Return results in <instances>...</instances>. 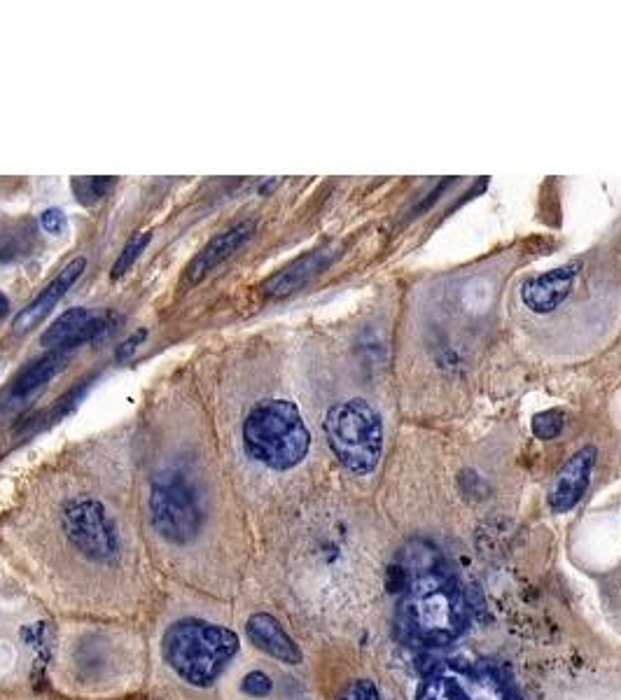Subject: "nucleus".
<instances>
[{
    "instance_id": "obj_1",
    "label": "nucleus",
    "mask_w": 621,
    "mask_h": 700,
    "mask_svg": "<svg viewBox=\"0 0 621 700\" xmlns=\"http://www.w3.org/2000/svg\"><path fill=\"white\" fill-rule=\"evenodd\" d=\"M407 586L397 607L400 637L418 647H446L467 630L470 607L463 586L428 539H411L397 560Z\"/></svg>"
},
{
    "instance_id": "obj_2",
    "label": "nucleus",
    "mask_w": 621,
    "mask_h": 700,
    "mask_svg": "<svg viewBox=\"0 0 621 700\" xmlns=\"http://www.w3.org/2000/svg\"><path fill=\"white\" fill-rule=\"evenodd\" d=\"M239 651V635L218 623L180 619L162 637L164 663L185 684L206 689L215 684Z\"/></svg>"
},
{
    "instance_id": "obj_3",
    "label": "nucleus",
    "mask_w": 621,
    "mask_h": 700,
    "mask_svg": "<svg viewBox=\"0 0 621 700\" xmlns=\"http://www.w3.org/2000/svg\"><path fill=\"white\" fill-rule=\"evenodd\" d=\"M243 448L260 465L285 472L306 458L311 432L295 402L262 399L243 420Z\"/></svg>"
},
{
    "instance_id": "obj_4",
    "label": "nucleus",
    "mask_w": 621,
    "mask_h": 700,
    "mask_svg": "<svg viewBox=\"0 0 621 700\" xmlns=\"http://www.w3.org/2000/svg\"><path fill=\"white\" fill-rule=\"evenodd\" d=\"M325 437L334 458L353 474H369L383 453V420L367 399L334 404L325 416Z\"/></svg>"
},
{
    "instance_id": "obj_5",
    "label": "nucleus",
    "mask_w": 621,
    "mask_h": 700,
    "mask_svg": "<svg viewBox=\"0 0 621 700\" xmlns=\"http://www.w3.org/2000/svg\"><path fill=\"white\" fill-rule=\"evenodd\" d=\"M416 700H523L488 661L444 658L425 670Z\"/></svg>"
},
{
    "instance_id": "obj_6",
    "label": "nucleus",
    "mask_w": 621,
    "mask_h": 700,
    "mask_svg": "<svg viewBox=\"0 0 621 700\" xmlns=\"http://www.w3.org/2000/svg\"><path fill=\"white\" fill-rule=\"evenodd\" d=\"M150 516L159 535L180 546L194 542L204 525L197 495L180 474H164L152 483Z\"/></svg>"
},
{
    "instance_id": "obj_7",
    "label": "nucleus",
    "mask_w": 621,
    "mask_h": 700,
    "mask_svg": "<svg viewBox=\"0 0 621 700\" xmlns=\"http://www.w3.org/2000/svg\"><path fill=\"white\" fill-rule=\"evenodd\" d=\"M64 530L82 556L96 563H110L120 551L113 518L94 497H75L64 507Z\"/></svg>"
},
{
    "instance_id": "obj_8",
    "label": "nucleus",
    "mask_w": 621,
    "mask_h": 700,
    "mask_svg": "<svg viewBox=\"0 0 621 700\" xmlns=\"http://www.w3.org/2000/svg\"><path fill=\"white\" fill-rule=\"evenodd\" d=\"M598 451L596 446H584L558 469L554 486L549 490V507L556 514H565L572 507H577V502L582 500L586 488H589V479L593 467H596Z\"/></svg>"
},
{
    "instance_id": "obj_9",
    "label": "nucleus",
    "mask_w": 621,
    "mask_h": 700,
    "mask_svg": "<svg viewBox=\"0 0 621 700\" xmlns=\"http://www.w3.org/2000/svg\"><path fill=\"white\" fill-rule=\"evenodd\" d=\"M579 269H582V264L570 262L565 266H558V269L542 273V276L528 278L526 283L521 285V301L537 315L554 313L556 308L570 297Z\"/></svg>"
},
{
    "instance_id": "obj_10",
    "label": "nucleus",
    "mask_w": 621,
    "mask_h": 700,
    "mask_svg": "<svg viewBox=\"0 0 621 700\" xmlns=\"http://www.w3.org/2000/svg\"><path fill=\"white\" fill-rule=\"evenodd\" d=\"M87 259L85 257H75L73 262H68L64 269H61L50 285L45 287L43 292L38 294L36 299L31 301L29 306L22 308V311L17 313L15 322H12V329H15L17 334H26L31 332L33 327H38L40 322H43L47 315H50L61 299L66 297V292L71 290V287L78 283V278L82 276V271H85Z\"/></svg>"
},
{
    "instance_id": "obj_11",
    "label": "nucleus",
    "mask_w": 621,
    "mask_h": 700,
    "mask_svg": "<svg viewBox=\"0 0 621 700\" xmlns=\"http://www.w3.org/2000/svg\"><path fill=\"white\" fill-rule=\"evenodd\" d=\"M106 332V320L94 318L87 308L75 306L68 308L66 313H61L57 320L52 322L50 327L45 329L43 336H40V346L45 348H78L82 343L99 339V336Z\"/></svg>"
},
{
    "instance_id": "obj_12",
    "label": "nucleus",
    "mask_w": 621,
    "mask_h": 700,
    "mask_svg": "<svg viewBox=\"0 0 621 700\" xmlns=\"http://www.w3.org/2000/svg\"><path fill=\"white\" fill-rule=\"evenodd\" d=\"M337 257V248L334 245H325V248L306 252L304 257L295 259V262L285 266L283 271H278L276 276H271L264 283V294L269 297H288V294L302 290L304 285H309L320 271H325L332 264V259Z\"/></svg>"
},
{
    "instance_id": "obj_13",
    "label": "nucleus",
    "mask_w": 621,
    "mask_h": 700,
    "mask_svg": "<svg viewBox=\"0 0 621 700\" xmlns=\"http://www.w3.org/2000/svg\"><path fill=\"white\" fill-rule=\"evenodd\" d=\"M253 234H255V222L243 220L239 224H234L232 229L222 231V234L211 238V241L204 245V250L197 252V257L192 259L190 266H187V278H190V283H199V280L208 276L215 266L227 262L236 250L243 248V245L253 238Z\"/></svg>"
},
{
    "instance_id": "obj_14",
    "label": "nucleus",
    "mask_w": 621,
    "mask_h": 700,
    "mask_svg": "<svg viewBox=\"0 0 621 700\" xmlns=\"http://www.w3.org/2000/svg\"><path fill=\"white\" fill-rule=\"evenodd\" d=\"M246 635L257 649L269 654L271 658H276V661L288 665L302 663V649H299L297 642L285 633V628L278 623V619H274V616L267 612H257L250 616L246 623Z\"/></svg>"
},
{
    "instance_id": "obj_15",
    "label": "nucleus",
    "mask_w": 621,
    "mask_h": 700,
    "mask_svg": "<svg viewBox=\"0 0 621 700\" xmlns=\"http://www.w3.org/2000/svg\"><path fill=\"white\" fill-rule=\"evenodd\" d=\"M66 353L68 350L57 348L54 353L40 357V360H36V362H31L15 381V388H12V399H26V397H31L33 392L45 388V385L50 383L61 369H64Z\"/></svg>"
},
{
    "instance_id": "obj_16",
    "label": "nucleus",
    "mask_w": 621,
    "mask_h": 700,
    "mask_svg": "<svg viewBox=\"0 0 621 700\" xmlns=\"http://www.w3.org/2000/svg\"><path fill=\"white\" fill-rule=\"evenodd\" d=\"M115 185V178H75L71 182L75 196L82 206H96L108 196Z\"/></svg>"
},
{
    "instance_id": "obj_17",
    "label": "nucleus",
    "mask_w": 621,
    "mask_h": 700,
    "mask_svg": "<svg viewBox=\"0 0 621 700\" xmlns=\"http://www.w3.org/2000/svg\"><path fill=\"white\" fill-rule=\"evenodd\" d=\"M150 241H152L150 231H138V234L131 236L127 245H124V250L120 252V257H117L113 271H110V278H122L124 273H127L131 266H134L136 259L141 257V252L148 248Z\"/></svg>"
},
{
    "instance_id": "obj_18",
    "label": "nucleus",
    "mask_w": 621,
    "mask_h": 700,
    "mask_svg": "<svg viewBox=\"0 0 621 700\" xmlns=\"http://www.w3.org/2000/svg\"><path fill=\"white\" fill-rule=\"evenodd\" d=\"M563 430V413L561 411H542L533 418V434L537 439H556Z\"/></svg>"
},
{
    "instance_id": "obj_19",
    "label": "nucleus",
    "mask_w": 621,
    "mask_h": 700,
    "mask_svg": "<svg viewBox=\"0 0 621 700\" xmlns=\"http://www.w3.org/2000/svg\"><path fill=\"white\" fill-rule=\"evenodd\" d=\"M271 689H274V682H271V677L262 670L248 672V675L243 677V682H241V691L246 693V696H253V698L269 696Z\"/></svg>"
},
{
    "instance_id": "obj_20",
    "label": "nucleus",
    "mask_w": 621,
    "mask_h": 700,
    "mask_svg": "<svg viewBox=\"0 0 621 700\" xmlns=\"http://www.w3.org/2000/svg\"><path fill=\"white\" fill-rule=\"evenodd\" d=\"M337 700H381V693L369 679H355L339 693Z\"/></svg>"
},
{
    "instance_id": "obj_21",
    "label": "nucleus",
    "mask_w": 621,
    "mask_h": 700,
    "mask_svg": "<svg viewBox=\"0 0 621 700\" xmlns=\"http://www.w3.org/2000/svg\"><path fill=\"white\" fill-rule=\"evenodd\" d=\"M40 222H43V229L47 234L61 236L66 231V215L61 208H47L43 215H40Z\"/></svg>"
},
{
    "instance_id": "obj_22",
    "label": "nucleus",
    "mask_w": 621,
    "mask_h": 700,
    "mask_svg": "<svg viewBox=\"0 0 621 700\" xmlns=\"http://www.w3.org/2000/svg\"><path fill=\"white\" fill-rule=\"evenodd\" d=\"M145 336H148V332H145V329H138V332H136L134 336H129L127 341H122L120 346H117V350H115V360H117V362H124V360H127V357L134 355V353H136V348L141 346Z\"/></svg>"
},
{
    "instance_id": "obj_23",
    "label": "nucleus",
    "mask_w": 621,
    "mask_h": 700,
    "mask_svg": "<svg viewBox=\"0 0 621 700\" xmlns=\"http://www.w3.org/2000/svg\"><path fill=\"white\" fill-rule=\"evenodd\" d=\"M8 313H10V301L3 292H0V320H3Z\"/></svg>"
}]
</instances>
